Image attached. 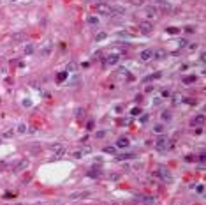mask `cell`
I'll return each mask as SVG.
<instances>
[{
	"mask_svg": "<svg viewBox=\"0 0 206 205\" xmlns=\"http://www.w3.org/2000/svg\"><path fill=\"white\" fill-rule=\"evenodd\" d=\"M185 32H187V34H192L194 28H192V27H187V28H185Z\"/></svg>",
	"mask_w": 206,
	"mask_h": 205,
	"instance_id": "36",
	"label": "cell"
},
{
	"mask_svg": "<svg viewBox=\"0 0 206 205\" xmlns=\"http://www.w3.org/2000/svg\"><path fill=\"white\" fill-rule=\"evenodd\" d=\"M28 168V161H25V159H21L18 163V165L14 166V172H21V170H27Z\"/></svg>",
	"mask_w": 206,
	"mask_h": 205,
	"instance_id": "13",
	"label": "cell"
},
{
	"mask_svg": "<svg viewBox=\"0 0 206 205\" xmlns=\"http://www.w3.org/2000/svg\"><path fill=\"white\" fill-rule=\"evenodd\" d=\"M134 157V154H125V156H120L118 159H132Z\"/></svg>",
	"mask_w": 206,
	"mask_h": 205,
	"instance_id": "30",
	"label": "cell"
},
{
	"mask_svg": "<svg viewBox=\"0 0 206 205\" xmlns=\"http://www.w3.org/2000/svg\"><path fill=\"white\" fill-rule=\"evenodd\" d=\"M18 205H19V203H18Z\"/></svg>",
	"mask_w": 206,
	"mask_h": 205,
	"instance_id": "37",
	"label": "cell"
},
{
	"mask_svg": "<svg viewBox=\"0 0 206 205\" xmlns=\"http://www.w3.org/2000/svg\"><path fill=\"white\" fill-rule=\"evenodd\" d=\"M162 120H171V113H169V111H164V113H162Z\"/></svg>",
	"mask_w": 206,
	"mask_h": 205,
	"instance_id": "25",
	"label": "cell"
},
{
	"mask_svg": "<svg viewBox=\"0 0 206 205\" xmlns=\"http://www.w3.org/2000/svg\"><path fill=\"white\" fill-rule=\"evenodd\" d=\"M185 83H192V81H195V76H187V78H183Z\"/></svg>",
	"mask_w": 206,
	"mask_h": 205,
	"instance_id": "26",
	"label": "cell"
},
{
	"mask_svg": "<svg viewBox=\"0 0 206 205\" xmlns=\"http://www.w3.org/2000/svg\"><path fill=\"white\" fill-rule=\"evenodd\" d=\"M157 14H159V13H157L155 7H148V9H146V16H148V18H157Z\"/></svg>",
	"mask_w": 206,
	"mask_h": 205,
	"instance_id": "16",
	"label": "cell"
},
{
	"mask_svg": "<svg viewBox=\"0 0 206 205\" xmlns=\"http://www.w3.org/2000/svg\"><path fill=\"white\" fill-rule=\"evenodd\" d=\"M204 124V115H197V117H194L192 120H190V126L192 127H199V126H203Z\"/></svg>",
	"mask_w": 206,
	"mask_h": 205,
	"instance_id": "8",
	"label": "cell"
},
{
	"mask_svg": "<svg viewBox=\"0 0 206 205\" xmlns=\"http://www.w3.org/2000/svg\"><path fill=\"white\" fill-rule=\"evenodd\" d=\"M49 51H51V43L48 41V43H44V46L41 48V51H39V53L43 55V57H46V55H49Z\"/></svg>",
	"mask_w": 206,
	"mask_h": 205,
	"instance_id": "14",
	"label": "cell"
},
{
	"mask_svg": "<svg viewBox=\"0 0 206 205\" xmlns=\"http://www.w3.org/2000/svg\"><path fill=\"white\" fill-rule=\"evenodd\" d=\"M157 175H159L162 180H166V182H173V175H171V172H169L167 168H164V166H160V168L157 170Z\"/></svg>",
	"mask_w": 206,
	"mask_h": 205,
	"instance_id": "3",
	"label": "cell"
},
{
	"mask_svg": "<svg viewBox=\"0 0 206 205\" xmlns=\"http://www.w3.org/2000/svg\"><path fill=\"white\" fill-rule=\"evenodd\" d=\"M23 39H25V34H23V32H16L14 36H11L13 43H19V41H23Z\"/></svg>",
	"mask_w": 206,
	"mask_h": 205,
	"instance_id": "15",
	"label": "cell"
},
{
	"mask_svg": "<svg viewBox=\"0 0 206 205\" xmlns=\"http://www.w3.org/2000/svg\"><path fill=\"white\" fill-rule=\"evenodd\" d=\"M90 191H81V193H72V194H70V200H78V198H86V196H90Z\"/></svg>",
	"mask_w": 206,
	"mask_h": 205,
	"instance_id": "9",
	"label": "cell"
},
{
	"mask_svg": "<svg viewBox=\"0 0 206 205\" xmlns=\"http://www.w3.org/2000/svg\"><path fill=\"white\" fill-rule=\"evenodd\" d=\"M67 78V73H58V76H56V81H64Z\"/></svg>",
	"mask_w": 206,
	"mask_h": 205,
	"instance_id": "22",
	"label": "cell"
},
{
	"mask_svg": "<svg viewBox=\"0 0 206 205\" xmlns=\"http://www.w3.org/2000/svg\"><path fill=\"white\" fill-rule=\"evenodd\" d=\"M90 152H92V147H88V145H86V147H83V149L76 150V152H74V157H83L85 154H90Z\"/></svg>",
	"mask_w": 206,
	"mask_h": 205,
	"instance_id": "11",
	"label": "cell"
},
{
	"mask_svg": "<svg viewBox=\"0 0 206 205\" xmlns=\"http://www.w3.org/2000/svg\"><path fill=\"white\" fill-rule=\"evenodd\" d=\"M130 113H132L134 117H136V115H139V113H141V110H139V108H134V110L130 111Z\"/></svg>",
	"mask_w": 206,
	"mask_h": 205,
	"instance_id": "31",
	"label": "cell"
},
{
	"mask_svg": "<svg viewBox=\"0 0 206 205\" xmlns=\"http://www.w3.org/2000/svg\"><path fill=\"white\" fill-rule=\"evenodd\" d=\"M118 74H122V76H127V74H129V71H127V69H120V71H118Z\"/></svg>",
	"mask_w": 206,
	"mask_h": 205,
	"instance_id": "32",
	"label": "cell"
},
{
	"mask_svg": "<svg viewBox=\"0 0 206 205\" xmlns=\"http://www.w3.org/2000/svg\"><path fill=\"white\" fill-rule=\"evenodd\" d=\"M95 136H97V138H104V136H106V131H99Z\"/></svg>",
	"mask_w": 206,
	"mask_h": 205,
	"instance_id": "33",
	"label": "cell"
},
{
	"mask_svg": "<svg viewBox=\"0 0 206 205\" xmlns=\"http://www.w3.org/2000/svg\"><path fill=\"white\" fill-rule=\"evenodd\" d=\"M139 200H143V203H146V205H152L153 202H155L152 196H139Z\"/></svg>",
	"mask_w": 206,
	"mask_h": 205,
	"instance_id": "18",
	"label": "cell"
},
{
	"mask_svg": "<svg viewBox=\"0 0 206 205\" xmlns=\"http://www.w3.org/2000/svg\"><path fill=\"white\" fill-rule=\"evenodd\" d=\"M118 60H120V55L118 53H113V55H109L108 58H106V66H116L118 64Z\"/></svg>",
	"mask_w": 206,
	"mask_h": 205,
	"instance_id": "7",
	"label": "cell"
},
{
	"mask_svg": "<svg viewBox=\"0 0 206 205\" xmlns=\"http://www.w3.org/2000/svg\"><path fill=\"white\" fill-rule=\"evenodd\" d=\"M167 32L174 36V34H180V28H174V27H169V28H167Z\"/></svg>",
	"mask_w": 206,
	"mask_h": 205,
	"instance_id": "23",
	"label": "cell"
},
{
	"mask_svg": "<svg viewBox=\"0 0 206 205\" xmlns=\"http://www.w3.org/2000/svg\"><path fill=\"white\" fill-rule=\"evenodd\" d=\"M51 152H53V159H58V157H62L65 154V147H62L60 143H56V145L51 147Z\"/></svg>",
	"mask_w": 206,
	"mask_h": 205,
	"instance_id": "5",
	"label": "cell"
},
{
	"mask_svg": "<svg viewBox=\"0 0 206 205\" xmlns=\"http://www.w3.org/2000/svg\"><path fill=\"white\" fill-rule=\"evenodd\" d=\"M162 131H164V127H162V126H155V133H159V135H160Z\"/></svg>",
	"mask_w": 206,
	"mask_h": 205,
	"instance_id": "34",
	"label": "cell"
},
{
	"mask_svg": "<svg viewBox=\"0 0 206 205\" xmlns=\"http://www.w3.org/2000/svg\"><path fill=\"white\" fill-rule=\"evenodd\" d=\"M25 53H27V55H32V53H34V44H27V46H25Z\"/></svg>",
	"mask_w": 206,
	"mask_h": 205,
	"instance_id": "20",
	"label": "cell"
},
{
	"mask_svg": "<svg viewBox=\"0 0 206 205\" xmlns=\"http://www.w3.org/2000/svg\"><path fill=\"white\" fill-rule=\"evenodd\" d=\"M104 152H108V154H115L116 149H115V147H104Z\"/></svg>",
	"mask_w": 206,
	"mask_h": 205,
	"instance_id": "24",
	"label": "cell"
},
{
	"mask_svg": "<svg viewBox=\"0 0 206 205\" xmlns=\"http://www.w3.org/2000/svg\"><path fill=\"white\" fill-rule=\"evenodd\" d=\"M18 133H27V126L25 124H19L18 126Z\"/></svg>",
	"mask_w": 206,
	"mask_h": 205,
	"instance_id": "27",
	"label": "cell"
},
{
	"mask_svg": "<svg viewBox=\"0 0 206 205\" xmlns=\"http://www.w3.org/2000/svg\"><path fill=\"white\" fill-rule=\"evenodd\" d=\"M83 115H85V110H76V117L78 119H83Z\"/></svg>",
	"mask_w": 206,
	"mask_h": 205,
	"instance_id": "28",
	"label": "cell"
},
{
	"mask_svg": "<svg viewBox=\"0 0 206 205\" xmlns=\"http://www.w3.org/2000/svg\"><path fill=\"white\" fill-rule=\"evenodd\" d=\"M108 37V34H104V32H102V34H99L97 37H95V41H102V39H106Z\"/></svg>",
	"mask_w": 206,
	"mask_h": 205,
	"instance_id": "29",
	"label": "cell"
},
{
	"mask_svg": "<svg viewBox=\"0 0 206 205\" xmlns=\"http://www.w3.org/2000/svg\"><path fill=\"white\" fill-rule=\"evenodd\" d=\"M88 23H90V25H97V23H99V18H95V16H88Z\"/></svg>",
	"mask_w": 206,
	"mask_h": 205,
	"instance_id": "21",
	"label": "cell"
},
{
	"mask_svg": "<svg viewBox=\"0 0 206 205\" xmlns=\"http://www.w3.org/2000/svg\"><path fill=\"white\" fill-rule=\"evenodd\" d=\"M167 57V51L166 50H157V51H153V58L155 60H164Z\"/></svg>",
	"mask_w": 206,
	"mask_h": 205,
	"instance_id": "10",
	"label": "cell"
},
{
	"mask_svg": "<svg viewBox=\"0 0 206 205\" xmlns=\"http://www.w3.org/2000/svg\"><path fill=\"white\" fill-rule=\"evenodd\" d=\"M159 7L162 11H171V4L169 2H159Z\"/></svg>",
	"mask_w": 206,
	"mask_h": 205,
	"instance_id": "17",
	"label": "cell"
},
{
	"mask_svg": "<svg viewBox=\"0 0 206 205\" xmlns=\"http://www.w3.org/2000/svg\"><path fill=\"white\" fill-rule=\"evenodd\" d=\"M129 143H130L129 138H118V140H116V147H118V149H127Z\"/></svg>",
	"mask_w": 206,
	"mask_h": 205,
	"instance_id": "12",
	"label": "cell"
},
{
	"mask_svg": "<svg viewBox=\"0 0 206 205\" xmlns=\"http://www.w3.org/2000/svg\"><path fill=\"white\" fill-rule=\"evenodd\" d=\"M139 58L143 60V62H150V60L153 58V51H152V50H143L141 55H139Z\"/></svg>",
	"mask_w": 206,
	"mask_h": 205,
	"instance_id": "6",
	"label": "cell"
},
{
	"mask_svg": "<svg viewBox=\"0 0 206 205\" xmlns=\"http://www.w3.org/2000/svg\"><path fill=\"white\" fill-rule=\"evenodd\" d=\"M30 105H32V102H30V99H25V101H23V106H27V108H28Z\"/></svg>",
	"mask_w": 206,
	"mask_h": 205,
	"instance_id": "35",
	"label": "cell"
},
{
	"mask_svg": "<svg viewBox=\"0 0 206 205\" xmlns=\"http://www.w3.org/2000/svg\"><path fill=\"white\" fill-rule=\"evenodd\" d=\"M94 11L97 14H102V16H113V5H109L106 2H100V4L94 5Z\"/></svg>",
	"mask_w": 206,
	"mask_h": 205,
	"instance_id": "1",
	"label": "cell"
},
{
	"mask_svg": "<svg viewBox=\"0 0 206 205\" xmlns=\"http://www.w3.org/2000/svg\"><path fill=\"white\" fill-rule=\"evenodd\" d=\"M169 143H171V141H169L167 136H160V138L155 141V149H157L159 152H166V150H169V147H171Z\"/></svg>",
	"mask_w": 206,
	"mask_h": 205,
	"instance_id": "2",
	"label": "cell"
},
{
	"mask_svg": "<svg viewBox=\"0 0 206 205\" xmlns=\"http://www.w3.org/2000/svg\"><path fill=\"white\" fill-rule=\"evenodd\" d=\"M139 32H141V34H145V36H150V34L153 32V25H152V21H141V23H139Z\"/></svg>",
	"mask_w": 206,
	"mask_h": 205,
	"instance_id": "4",
	"label": "cell"
},
{
	"mask_svg": "<svg viewBox=\"0 0 206 205\" xmlns=\"http://www.w3.org/2000/svg\"><path fill=\"white\" fill-rule=\"evenodd\" d=\"M78 69V64L76 62H69L67 64V73H69V71H76Z\"/></svg>",
	"mask_w": 206,
	"mask_h": 205,
	"instance_id": "19",
	"label": "cell"
}]
</instances>
